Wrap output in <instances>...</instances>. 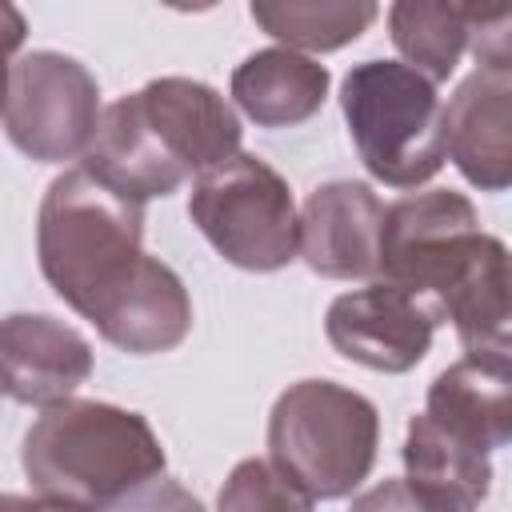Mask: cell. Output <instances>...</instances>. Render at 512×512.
<instances>
[{
  "mask_svg": "<svg viewBox=\"0 0 512 512\" xmlns=\"http://www.w3.org/2000/svg\"><path fill=\"white\" fill-rule=\"evenodd\" d=\"M452 324L468 356H508V248L468 196L428 188L384 204L380 276Z\"/></svg>",
  "mask_w": 512,
  "mask_h": 512,
  "instance_id": "6da1fadb",
  "label": "cell"
},
{
  "mask_svg": "<svg viewBox=\"0 0 512 512\" xmlns=\"http://www.w3.org/2000/svg\"><path fill=\"white\" fill-rule=\"evenodd\" d=\"M240 132L236 108L212 84L156 76L100 112L84 168L112 192L148 204L236 156Z\"/></svg>",
  "mask_w": 512,
  "mask_h": 512,
  "instance_id": "7a4b0ae2",
  "label": "cell"
},
{
  "mask_svg": "<svg viewBox=\"0 0 512 512\" xmlns=\"http://www.w3.org/2000/svg\"><path fill=\"white\" fill-rule=\"evenodd\" d=\"M20 464L36 496L100 512L136 484L160 476L168 456L140 412L72 396L40 408L24 432Z\"/></svg>",
  "mask_w": 512,
  "mask_h": 512,
  "instance_id": "3957f363",
  "label": "cell"
},
{
  "mask_svg": "<svg viewBox=\"0 0 512 512\" xmlns=\"http://www.w3.org/2000/svg\"><path fill=\"white\" fill-rule=\"evenodd\" d=\"M36 260L52 292L88 320L144 260V204L84 164L60 172L36 212Z\"/></svg>",
  "mask_w": 512,
  "mask_h": 512,
  "instance_id": "277c9868",
  "label": "cell"
},
{
  "mask_svg": "<svg viewBox=\"0 0 512 512\" xmlns=\"http://www.w3.org/2000/svg\"><path fill=\"white\" fill-rule=\"evenodd\" d=\"M380 448L376 404L336 380H296L268 412V460L312 500L352 496Z\"/></svg>",
  "mask_w": 512,
  "mask_h": 512,
  "instance_id": "5b68a950",
  "label": "cell"
},
{
  "mask_svg": "<svg viewBox=\"0 0 512 512\" xmlns=\"http://www.w3.org/2000/svg\"><path fill=\"white\" fill-rule=\"evenodd\" d=\"M340 112L372 180L408 192L444 168V100L408 64H352L340 84Z\"/></svg>",
  "mask_w": 512,
  "mask_h": 512,
  "instance_id": "8992f818",
  "label": "cell"
},
{
  "mask_svg": "<svg viewBox=\"0 0 512 512\" xmlns=\"http://www.w3.org/2000/svg\"><path fill=\"white\" fill-rule=\"evenodd\" d=\"M200 236L244 272H280L296 260L300 212L288 180L260 156L236 152L200 172L188 192Z\"/></svg>",
  "mask_w": 512,
  "mask_h": 512,
  "instance_id": "52a82bcc",
  "label": "cell"
},
{
  "mask_svg": "<svg viewBox=\"0 0 512 512\" xmlns=\"http://www.w3.org/2000/svg\"><path fill=\"white\" fill-rule=\"evenodd\" d=\"M100 84L64 52L36 48L12 60L0 104L4 136L36 164L84 160L100 128Z\"/></svg>",
  "mask_w": 512,
  "mask_h": 512,
  "instance_id": "ba28073f",
  "label": "cell"
},
{
  "mask_svg": "<svg viewBox=\"0 0 512 512\" xmlns=\"http://www.w3.org/2000/svg\"><path fill=\"white\" fill-rule=\"evenodd\" d=\"M432 332L436 320L428 308L388 280H368L364 288L336 296L324 312L328 344L344 360L384 376L412 372L428 356Z\"/></svg>",
  "mask_w": 512,
  "mask_h": 512,
  "instance_id": "9c48e42d",
  "label": "cell"
},
{
  "mask_svg": "<svg viewBox=\"0 0 512 512\" xmlns=\"http://www.w3.org/2000/svg\"><path fill=\"white\" fill-rule=\"evenodd\" d=\"M380 224L384 204L364 180L316 184L300 208L296 256L324 280H376L380 276Z\"/></svg>",
  "mask_w": 512,
  "mask_h": 512,
  "instance_id": "30bf717a",
  "label": "cell"
},
{
  "mask_svg": "<svg viewBox=\"0 0 512 512\" xmlns=\"http://www.w3.org/2000/svg\"><path fill=\"white\" fill-rule=\"evenodd\" d=\"M92 376V344L44 312L0 316V392L28 408L72 400Z\"/></svg>",
  "mask_w": 512,
  "mask_h": 512,
  "instance_id": "8fae6325",
  "label": "cell"
},
{
  "mask_svg": "<svg viewBox=\"0 0 512 512\" xmlns=\"http://www.w3.org/2000/svg\"><path fill=\"white\" fill-rule=\"evenodd\" d=\"M444 160L480 192L512 184V68L468 72L444 104Z\"/></svg>",
  "mask_w": 512,
  "mask_h": 512,
  "instance_id": "7c38bea8",
  "label": "cell"
},
{
  "mask_svg": "<svg viewBox=\"0 0 512 512\" xmlns=\"http://www.w3.org/2000/svg\"><path fill=\"white\" fill-rule=\"evenodd\" d=\"M88 324H96V332L120 352H172L192 332V296L164 260L144 252L136 272L88 316Z\"/></svg>",
  "mask_w": 512,
  "mask_h": 512,
  "instance_id": "4fadbf2b",
  "label": "cell"
},
{
  "mask_svg": "<svg viewBox=\"0 0 512 512\" xmlns=\"http://www.w3.org/2000/svg\"><path fill=\"white\" fill-rule=\"evenodd\" d=\"M420 416L464 448L496 452L512 440V368L508 356H460L424 396Z\"/></svg>",
  "mask_w": 512,
  "mask_h": 512,
  "instance_id": "5bb4252c",
  "label": "cell"
},
{
  "mask_svg": "<svg viewBox=\"0 0 512 512\" xmlns=\"http://www.w3.org/2000/svg\"><path fill=\"white\" fill-rule=\"evenodd\" d=\"M332 76L316 56L292 48H260L232 68L228 96L256 128H292L312 120L328 100Z\"/></svg>",
  "mask_w": 512,
  "mask_h": 512,
  "instance_id": "9a60e30c",
  "label": "cell"
},
{
  "mask_svg": "<svg viewBox=\"0 0 512 512\" xmlns=\"http://www.w3.org/2000/svg\"><path fill=\"white\" fill-rule=\"evenodd\" d=\"M404 480L436 512H476L492 492V456L456 444L420 412L404 432Z\"/></svg>",
  "mask_w": 512,
  "mask_h": 512,
  "instance_id": "2e32d148",
  "label": "cell"
},
{
  "mask_svg": "<svg viewBox=\"0 0 512 512\" xmlns=\"http://www.w3.org/2000/svg\"><path fill=\"white\" fill-rule=\"evenodd\" d=\"M388 32L396 52L412 72L432 84H444L460 56L472 52L476 4H432V0H400L388 8Z\"/></svg>",
  "mask_w": 512,
  "mask_h": 512,
  "instance_id": "e0dca14e",
  "label": "cell"
},
{
  "mask_svg": "<svg viewBox=\"0 0 512 512\" xmlns=\"http://www.w3.org/2000/svg\"><path fill=\"white\" fill-rule=\"evenodd\" d=\"M248 12L280 48L300 56L336 52L360 40L380 16L372 0H256Z\"/></svg>",
  "mask_w": 512,
  "mask_h": 512,
  "instance_id": "ac0fdd59",
  "label": "cell"
},
{
  "mask_svg": "<svg viewBox=\"0 0 512 512\" xmlns=\"http://www.w3.org/2000/svg\"><path fill=\"white\" fill-rule=\"evenodd\" d=\"M312 504L296 480L260 456L240 460L216 492V512H312Z\"/></svg>",
  "mask_w": 512,
  "mask_h": 512,
  "instance_id": "d6986e66",
  "label": "cell"
},
{
  "mask_svg": "<svg viewBox=\"0 0 512 512\" xmlns=\"http://www.w3.org/2000/svg\"><path fill=\"white\" fill-rule=\"evenodd\" d=\"M100 512H204V504L184 484H176L172 476L160 472V476L136 484L132 492H124L120 500H112Z\"/></svg>",
  "mask_w": 512,
  "mask_h": 512,
  "instance_id": "ffe728a7",
  "label": "cell"
},
{
  "mask_svg": "<svg viewBox=\"0 0 512 512\" xmlns=\"http://www.w3.org/2000/svg\"><path fill=\"white\" fill-rule=\"evenodd\" d=\"M348 512H436V508L424 504V500L408 488L404 476H388V480L372 484L368 492H360Z\"/></svg>",
  "mask_w": 512,
  "mask_h": 512,
  "instance_id": "44dd1931",
  "label": "cell"
},
{
  "mask_svg": "<svg viewBox=\"0 0 512 512\" xmlns=\"http://www.w3.org/2000/svg\"><path fill=\"white\" fill-rule=\"evenodd\" d=\"M28 36V20L16 4H0V104H4V92H8V72H12V60L20 52Z\"/></svg>",
  "mask_w": 512,
  "mask_h": 512,
  "instance_id": "7402d4cb",
  "label": "cell"
},
{
  "mask_svg": "<svg viewBox=\"0 0 512 512\" xmlns=\"http://www.w3.org/2000/svg\"><path fill=\"white\" fill-rule=\"evenodd\" d=\"M0 512H88L80 504H64V500H48V496H16V492H0Z\"/></svg>",
  "mask_w": 512,
  "mask_h": 512,
  "instance_id": "603a6c76",
  "label": "cell"
}]
</instances>
